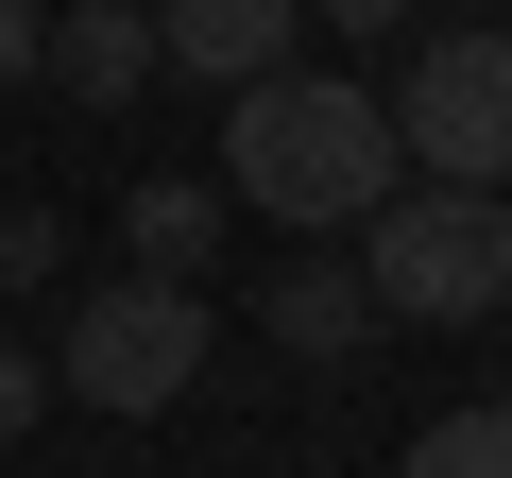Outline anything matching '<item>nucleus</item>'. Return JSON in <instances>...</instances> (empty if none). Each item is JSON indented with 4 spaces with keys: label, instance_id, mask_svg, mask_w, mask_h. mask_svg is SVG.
I'll list each match as a JSON object with an SVG mask.
<instances>
[{
    "label": "nucleus",
    "instance_id": "f257e3e1",
    "mask_svg": "<svg viewBox=\"0 0 512 478\" xmlns=\"http://www.w3.org/2000/svg\"><path fill=\"white\" fill-rule=\"evenodd\" d=\"M393 171H410V154H393V103L342 86V69H256V86H222V188H239L256 222L342 239Z\"/></svg>",
    "mask_w": 512,
    "mask_h": 478
},
{
    "label": "nucleus",
    "instance_id": "f03ea898",
    "mask_svg": "<svg viewBox=\"0 0 512 478\" xmlns=\"http://www.w3.org/2000/svg\"><path fill=\"white\" fill-rule=\"evenodd\" d=\"M359 291L393 325H478L512 308V188H444V171H393L359 205Z\"/></svg>",
    "mask_w": 512,
    "mask_h": 478
},
{
    "label": "nucleus",
    "instance_id": "7ed1b4c3",
    "mask_svg": "<svg viewBox=\"0 0 512 478\" xmlns=\"http://www.w3.org/2000/svg\"><path fill=\"white\" fill-rule=\"evenodd\" d=\"M205 342H222V325H205L188 274H120V291H86V308L52 325V393L137 427V410H171V393L205 376Z\"/></svg>",
    "mask_w": 512,
    "mask_h": 478
},
{
    "label": "nucleus",
    "instance_id": "20e7f679",
    "mask_svg": "<svg viewBox=\"0 0 512 478\" xmlns=\"http://www.w3.org/2000/svg\"><path fill=\"white\" fill-rule=\"evenodd\" d=\"M393 154L444 171V188H512V18H461L410 52L393 86Z\"/></svg>",
    "mask_w": 512,
    "mask_h": 478
},
{
    "label": "nucleus",
    "instance_id": "39448f33",
    "mask_svg": "<svg viewBox=\"0 0 512 478\" xmlns=\"http://www.w3.org/2000/svg\"><path fill=\"white\" fill-rule=\"evenodd\" d=\"M291 35H308V0H154V69H188V86L291 69Z\"/></svg>",
    "mask_w": 512,
    "mask_h": 478
},
{
    "label": "nucleus",
    "instance_id": "423d86ee",
    "mask_svg": "<svg viewBox=\"0 0 512 478\" xmlns=\"http://www.w3.org/2000/svg\"><path fill=\"white\" fill-rule=\"evenodd\" d=\"M35 86H69V103H137V86H154V0H69V18L35 35Z\"/></svg>",
    "mask_w": 512,
    "mask_h": 478
},
{
    "label": "nucleus",
    "instance_id": "0eeeda50",
    "mask_svg": "<svg viewBox=\"0 0 512 478\" xmlns=\"http://www.w3.org/2000/svg\"><path fill=\"white\" fill-rule=\"evenodd\" d=\"M256 325H274L291 359H359L376 342V291H359V257H291L274 291H256Z\"/></svg>",
    "mask_w": 512,
    "mask_h": 478
},
{
    "label": "nucleus",
    "instance_id": "6e6552de",
    "mask_svg": "<svg viewBox=\"0 0 512 478\" xmlns=\"http://www.w3.org/2000/svg\"><path fill=\"white\" fill-rule=\"evenodd\" d=\"M120 239H137V274H188V291H205V257H222V188H205V171H154V188L120 205Z\"/></svg>",
    "mask_w": 512,
    "mask_h": 478
},
{
    "label": "nucleus",
    "instance_id": "1a4fd4ad",
    "mask_svg": "<svg viewBox=\"0 0 512 478\" xmlns=\"http://www.w3.org/2000/svg\"><path fill=\"white\" fill-rule=\"evenodd\" d=\"M393 478H512V393H478V410L410 427V461H393Z\"/></svg>",
    "mask_w": 512,
    "mask_h": 478
},
{
    "label": "nucleus",
    "instance_id": "9d476101",
    "mask_svg": "<svg viewBox=\"0 0 512 478\" xmlns=\"http://www.w3.org/2000/svg\"><path fill=\"white\" fill-rule=\"evenodd\" d=\"M69 274V222L52 205H0V291H52Z\"/></svg>",
    "mask_w": 512,
    "mask_h": 478
},
{
    "label": "nucleus",
    "instance_id": "9b49d317",
    "mask_svg": "<svg viewBox=\"0 0 512 478\" xmlns=\"http://www.w3.org/2000/svg\"><path fill=\"white\" fill-rule=\"evenodd\" d=\"M35 410H52V342H18V325H0V444H18Z\"/></svg>",
    "mask_w": 512,
    "mask_h": 478
},
{
    "label": "nucleus",
    "instance_id": "f8f14e48",
    "mask_svg": "<svg viewBox=\"0 0 512 478\" xmlns=\"http://www.w3.org/2000/svg\"><path fill=\"white\" fill-rule=\"evenodd\" d=\"M35 35H52L35 0H0V86H35Z\"/></svg>",
    "mask_w": 512,
    "mask_h": 478
},
{
    "label": "nucleus",
    "instance_id": "ddd939ff",
    "mask_svg": "<svg viewBox=\"0 0 512 478\" xmlns=\"http://www.w3.org/2000/svg\"><path fill=\"white\" fill-rule=\"evenodd\" d=\"M308 18H342V35H410L427 0H308Z\"/></svg>",
    "mask_w": 512,
    "mask_h": 478
}]
</instances>
